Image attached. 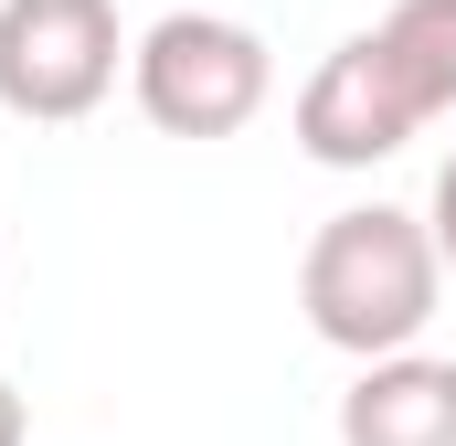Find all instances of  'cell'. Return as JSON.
Wrapping results in <instances>:
<instances>
[{
	"instance_id": "obj_2",
	"label": "cell",
	"mask_w": 456,
	"mask_h": 446,
	"mask_svg": "<svg viewBox=\"0 0 456 446\" xmlns=\"http://www.w3.org/2000/svg\"><path fill=\"white\" fill-rule=\"evenodd\" d=\"M436 298H446V244H436V223L403 213V202H350L297 255V309L350 361L414 351L425 319H436Z\"/></svg>"
},
{
	"instance_id": "obj_6",
	"label": "cell",
	"mask_w": 456,
	"mask_h": 446,
	"mask_svg": "<svg viewBox=\"0 0 456 446\" xmlns=\"http://www.w3.org/2000/svg\"><path fill=\"white\" fill-rule=\"evenodd\" d=\"M425 223H436V244H446V277H456V160L436 170V202H425Z\"/></svg>"
},
{
	"instance_id": "obj_3",
	"label": "cell",
	"mask_w": 456,
	"mask_h": 446,
	"mask_svg": "<svg viewBox=\"0 0 456 446\" xmlns=\"http://www.w3.org/2000/svg\"><path fill=\"white\" fill-rule=\"evenodd\" d=\"M127 96L159 138H244L265 96H276V54L255 21L233 11H159L138 43H127Z\"/></svg>"
},
{
	"instance_id": "obj_5",
	"label": "cell",
	"mask_w": 456,
	"mask_h": 446,
	"mask_svg": "<svg viewBox=\"0 0 456 446\" xmlns=\"http://www.w3.org/2000/svg\"><path fill=\"white\" fill-rule=\"evenodd\" d=\"M340 446H456V361L382 351L340 393Z\"/></svg>"
},
{
	"instance_id": "obj_7",
	"label": "cell",
	"mask_w": 456,
	"mask_h": 446,
	"mask_svg": "<svg viewBox=\"0 0 456 446\" xmlns=\"http://www.w3.org/2000/svg\"><path fill=\"white\" fill-rule=\"evenodd\" d=\"M0 446H32V415H21V393L0 383Z\"/></svg>"
},
{
	"instance_id": "obj_1",
	"label": "cell",
	"mask_w": 456,
	"mask_h": 446,
	"mask_svg": "<svg viewBox=\"0 0 456 446\" xmlns=\"http://www.w3.org/2000/svg\"><path fill=\"white\" fill-rule=\"evenodd\" d=\"M436 117H456V0H393L297 86V149L319 170H371Z\"/></svg>"
},
{
	"instance_id": "obj_4",
	"label": "cell",
	"mask_w": 456,
	"mask_h": 446,
	"mask_svg": "<svg viewBox=\"0 0 456 446\" xmlns=\"http://www.w3.org/2000/svg\"><path fill=\"white\" fill-rule=\"evenodd\" d=\"M127 75L117 0H0V107L21 128H75Z\"/></svg>"
}]
</instances>
